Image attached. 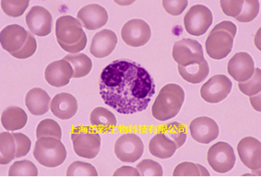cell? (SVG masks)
<instances>
[{
	"instance_id": "cell-30",
	"label": "cell",
	"mask_w": 261,
	"mask_h": 177,
	"mask_svg": "<svg viewBox=\"0 0 261 177\" xmlns=\"http://www.w3.org/2000/svg\"><path fill=\"white\" fill-rule=\"evenodd\" d=\"M173 176H210V173L202 165L184 162L176 166Z\"/></svg>"
},
{
	"instance_id": "cell-4",
	"label": "cell",
	"mask_w": 261,
	"mask_h": 177,
	"mask_svg": "<svg viewBox=\"0 0 261 177\" xmlns=\"http://www.w3.org/2000/svg\"><path fill=\"white\" fill-rule=\"evenodd\" d=\"M237 26L230 21H222L217 24L206 40V52L214 60H221L232 51Z\"/></svg>"
},
{
	"instance_id": "cell-7",
	"label": "cell",
	"mask_w": 261,
	"mask_h": 177,
	"mask_svg": "<svg viewBox=\"0 0 261 177\" xmlns=\"http://www.w3.org/2000/svg\"><path fill=\"white\" fill-rule=\"evenodd\" d=\"M213 22L211 9L203 5H196L184 16V26L190 35L200 37L208 31Z\"/></svg>"
},
{
	"instance_id": "cell-26",
	"label": "cell",
	"mask_w": 261,
	"mask_h": 177,
	"mask_svg": "<svg viewBox=\"0 0 261 177\" xmlns=\"http://www.w3.org/2000/svg\"><path fill=\"white\" fill-rule=\"evenodd\" d=\"M1 122L8 131H15L23 129L28 122V115L24 109L19 107H8L2 113Z\"/></svg>"
},
{
	"instance_id": "cell-29",
	"label": "cell",
	"mask_w": 261,
	"mask_h": 177,
	"mask_svg": "<svg viewBox=\"0 0 261 177\" xmlns=\"http://www.w3.org/2000/svg\"><path fill=\"white\" fill-rule=\"evenodd\" d=\"M160 131L165 134L171 140L174 141L178 149L181 148L187 139L186 127L178 122H171L170 124L164 126Z\"/></svg>"
},
{
	"instance_id": "cell-35",
	"label": "cell",
	"mask_w": 261,
	"mask_h": 177,
	"mask_svg": "<svg viewBox=\"0 0 261 177\" xmlns=\"http://www.w3.org/2000/svg\"><path fill=\"white\" fill-rule=\"evenodd\" d=\"M259 12V2L257 0H246L241 14L237 16L236 20L241 23H249L257 17Z\"/></svg>"
},
{
	"instance_id": "cell-10",
	"label": "cell",
	"mask_w": 261,
	"mask_h": 177,
	"mask_svg": "<svg viewBox=\"0 0 261 177\" xmlns=\"http://www.w3.org/2000/svg\"><path fill=\"white\" fill-rule=\"evenodd\" d=\"M172 57L180 66H186L205 59L201 44L190 38L176 42L172 49Z\"/></svg>"
},
{
	"instance_id": "cell-19",
	"label": "cell",
	"mask_w": 261,
	"mask_h": 177,
	"mask_svg": "<svg viewBox=\"0 0 261 177\" xmlns=\"http://www.w3.org/2000/svg\"><path fill=\"white\" fill-rule=\"evenodd\" d=\"M73 76V67L65 59L53 62L45 69V80L51 86L57 88L68 84Z\"/></svg>"
},
{
	"instance_id": "cell-17",
	"label": "cell",
	"mask_w": 261,
	"mask_h": 177,
	"mask_svg": "<svg viewBox=\"0 0 261 177\" xmlns=\"http://www.w3.org/2000/svg\"><path fill=\"white\" fill-rule=\"evenodd\" d=\"M191 135L194 140L201 144H208L219 137V126L208 117H197L190 125Z\"/></svg>"
},
{
	"instance_id": "cell-33",
	"label": "cell",
	"mask_w": 261,
	"mask_h": 177,
	"mask_svg": "<svg viewBox=\"0 0 261 177\" xmlns=\"http://www.w3.org/2000/svg\"><path fill=\"white\" fill-rule=\"evenodd\" d=\"M239 88L242 93L247 96H253L260 93L261 71L260 69H255L252 77L244 82H239Z\"/></svg>"
},
{
	"instance_id": "cell-39",
	"label": "cell",
	"mask_w": 261,
	"mask_h": 177,
	"mask_svg": "<svg viewBox=\"0 0 261 177\" xmlns=\"http://www.w3.org/2000/svg\"><path fill=\"white\" fill-rule=\"evenodd\" d=\"M13 136L16 139V146H17V151H16V158L18 157H24L29 153L30 149H31V140L29 139V137H27L22 133H13Z\"/></svg>"
},
{
	"instance_id": "cell-22",
	"label": "cell",
	"mask_w": 261,
	"mask_h": 177,
	"mask_svg": "<svg viewBox=\"0 0 261 177\" xmlns=\"http://www.w3.org/2000/svg\"><path fill=\"white\" fill-rule=\"evenodd\" d=\"M51 104V99L45 91L34 88L25 96V105L29 111L35 116H41L47 112Z\"/></svg>"
},
{
	"instance_id": "cell-11",
	"label": "cell",
	"mask_w": 261,
	"mask_h": 177,
	"mask_svg": "<svg viewBox=\"0 0 261 177\" xmlns=\"http://www.w3.org/2000/svg\"><path fill=\"white\" fill-rule=\"evenodd\" d=\"M232 82L228 77L218 74L212 77L200 88V95L208 103H219L231 92Z\"/></svg>"
},
{
	"instance_id": "cell-31",
	"label": "cell",
	"mask_w": 261,
	"mask_h": 177,
	"mask_svg": "<svg viewBox=\"0 0 261 177\" xmlns=\"http://www.w3.org/2000/svg\"><path fill=\"white\" fill-rule=\"evenodd\" d=\"M56 137L61 139L62 129L57 121L51 119H46L41 121L37 126V137L39 139L41 137Z\"/></svg>"
},
{
	"instance_id": "cell-6",
	"label": "cell",
	"mask_w": 261,
	"mask_h": 177,
	"mask_svg": "<svg viewBox=\"0 0 261 177\" xmlns=\"http://www.w3.org/2000/svg\"><path fill=\"white\" fill-rule=\"evenodd\" d=\"M74 152L78 157L93 159L101 149V137L97 130L90 126H78L71 134Z\"/></svg>"
},
{
	"instance_id": "cell-34",
	"label": "cell",
	"mask_w": 261,
	"mask_h": 177,
	"mask_svg": "<svg viewBox=\"0 0 261 177\" xmlns=\"http://www.w3.org/2000/svg\"><path fill=\"white\" fill-rule=\"evenodd\" d=\"M29 5V0H2L1 7L8 16L18 17L24 14Z\"/></svg>"
},
{
	"instance_id": "cell-20",
	"label": "cell",
	"mask_w": 261,
	"mask_h": 177,
	"mask_svg": "<svg viewBox=\"0 0 261 177\" xmlns=\"http://www.w3.org/2000/svg\"><path fill=\"white\" fill-rule=\"evenodd\" d=\"M117 42L118 39L115 33L109 29H103L93 37L90 52L96 58H105L114 52Z\"/></svg>"
},
{
	"instance_id": "cell-42",
	"label": "cell",
	"mask_w": 261,
	"mask_h": 177,
	"mask_svg": "<svg viewBox=\"0 0 261 177\" xmlns=\"http://www.w3.org/2000/svg\"><path fill=\"white\" fill-rule=\"evenodd\" d=\"M114 176H140V173L137 168L124 165L114 172Z\"/></svg>"
},
{
	"instance_id": "cell-37",
	"label": "cell",
	"mask_w": 261,
	"mask_h": 177,
	"mask_svg": "<svg viewBox=\"0 0 261 177\" xmlns=\"http://www.w3.org/2000/svg\"><path fill=\"white\" fill-rule=\"evenodd\" d=\"M137 170L140 173V176H163V170L159 163L144 159L137 165Z\"/></svg>"
},
{
	"instance_id": "cell-21",
	"label": "cell",
	"mask_w": 261,
	"mask_h": 177,
	"mask_svg": "<svg viewBox=\"0 0 261 177\" xmlns=\"http://www.w3.org/2000/svg\"><path fill=\"white\" fill-rule=\"evenodd\" d=\"M51 111L60 120H70L77 112V101L69 93H58L50 104Z\"/></svg>"
},
{
	"instance_id": "cell-18",
	"label": "cell",
	"mask_w": 261,
	"mask_h": 177,
	"mask_svg": "<svg viewBox=\"0 0 261 177\" xmlns=\"http://www.w3.org/2000/svg\"><path fill=\"white\" fill-rule=\"evenodd\" d=\"M77 19L83 27L93 31L106 25L108 21V13L100 5H87L79 10Z\"/></svg>"
},
{
	"instance_id": "cell-2",
	"label": "cell",
	"mask_w": 261,
	"mask_h": 177,
	"mask_svg": "<svg viewBox=\"0 0 261 177\" xmlns=\"http://www.w3.org/2000/svg\"><path fill=\"white\" fill-rule=\"evenodd\" d=\"M57 40L65 52L78 53L86 48L87 37L80 21L71 16H60L56 24Z\"/></svg>"
},
{
	"instance_id": "cell-9",
	"label": "cell",
	"mask_w": 261,
	"mask_h": 177,
	"mask_svg": "<svg viewBox=\"0 0 261 177\" xmlns=\"http://www.w3.org/2000/svg\"><path fill=\"white\" fill-rule=\"evenodd\" d=\"M144 145L140 137L132 133L119 137L114 145V153L120 161L135 163L143 156Z\"/></svg>"
},
{
	"instance_id": "cell-5",
	"label": "cell",
	"mask_w": 261,
	"mask_h": 177,
	"mask_svg": "<svg viewBox=\"0 0 261 177\" xmlns=\"http://www.w3.org/2000/svg\"><path fill=\"white\" fill-rule=\"evenodd\" d=\"M33 154L36 160L46 167L62 165L67 156L65 146L60 139L51 137L37 139Z\"/></svg>"
},
{
	"instance_id": "cell-8",
	"label": "cell",
	"mask_w": 261,
	"mask_h": 177,
	"mask_svg": "<svg viewBox=\"0 0 261 177\" xmlns=\"http://www.w3.org/2000/svg\"><path fill=\"white\" fill-rule=\"evenodd\" d=\"M208 165L218 173H224L232 170L236 156L231 145L226 142H218L208 151Z\"/></svg>"
},
{
	"instance_id": "cell-24",
	"label": "cell",
	"mask_w": 261,
	"mask_h": 177,
	"mask_svg": "<svg viewBox=\"0 0 261 177\" xmlns=\"http://www.w3.org/2000/svg\"><path fill=\"white\" fill-rule=\"evenodd\" d=\"M90 121L94 129L102 133L113 132L117 125V121L114 113L102 107L95 108L92 111Z\"/></svg>"
},
{
	"instance_id": "cell-38",
	"label": "cell",
	"mask_w": 261,
	"mask_h": 177,
	"mask_svg": "<svg viewBox=\"0 0 261 177\" xmlns=\"http://www.w3.org/2000/svg\"><path fill=\"white\" fill-rule=\"evenodd\" d=\"M220 2V7L222 8V11L225 15L236 18L237 16L241 14L244 1H242V0H237V1L221 0Z\"/></svg>"
},
{
	"instance_id": "cell-13",
	"label": "cell",
	"mask_w": 261,
	"mask_h": 177,
	"mask_svg": "<svg viewBox=\"0 0 261 177\" xmlns=\"http://www.w3.org/2000/svg\"><path fill=\"white\" fill-rule=\"evenodd\" d=\"M25 22L30 32L37 37H46L52 31V16L47 9L40 6H35L29 10Z\"/></svg>"
},
{
	"instance_id": "cell-12",
	"label": "cell",
	"mask_w": 261,
	"mask_h": 177,
	"mask_svg": "<svg viewBox=\"0 0 261 177\" xmlns=\"http://www.w3.org/2000/svg\"><path fill=\"white\" fill-rule=\"evenodd\" d=\"M122 40L132 47H140L147 44L151 37L149 24L142 19L128 21L121 31Z\"/></svg>"
},
{
	"instance_id": "cell-25",
	"label": "cell",
	"mask_w": 261,
	"mask_h": 177,
	"mask_svg": "<svg viewBox=\"0 0 261 177\" xmlns=\"http://www.w3.org/2000/svg\"><path fill=\"white\" fill-rule=\"evenodd\" d=\"M178 70L184 80L193 84L202 82L210 73V67L205 59L186 66L178 65Z\"/></svg>"
},
{
	"instance_id": "cell-23",
	"label": "cell",
	"mask_w": 261,
	"mask_h": 177,
	"mask_svg": "<svg viewBox=\"0 0 261 177\" xmlns=\"http://www.w3.org/2000/svg\"><path fill=\"white\" fill-rule=\"evenodd\" d=\"M177 149L175 142L161 131L157 133L149 143V150L151 155L161 159H167L172 157Z\"/></svg>"
},
{
	"instance_id": "cell-28",
	"label": "cell",
	"mask_w": 261,
	"mask_h": 177,
	"mask_svg": "<svg viewBox=\"0 0 261 177\" xmlns=\"http://www.w3.org/2000/svg\"><path fill=\"white\" fill-rule=\"evenodd\" d=\"M64 59L67 61L73 67V78H82V77L86 76L87 74H89L93 67L92 61L89 57L81 52L70 53Z\"/></svg>"
},
{
	"instance_id": "cell-1",
	"label": "cell",
	"mask_w": 261,
	"mask_h": 177,
	"mask_svg": "<svg viewBox=\"0 0 261 177\" xmlns=\"http://www.w3.org/2000/svg\"><path fill=\"white\" fill-rule=\"evenodd\" d=\"M99 88L105 103L125 115L145 110L155 94L151 74L129 60H115L107 65L100 75Z\"/></svg>"
},
{
	"instance_id": "cell-32",
	"label": "cell",
	"mask_w": 261,
	"mask_h": 177,
	"mask_svg": "<svg viewBox=\"0 0 261 177\" xmlns=\"http://www.w3.org/2000/svg\"><path fill=\"white\" fill-rule=\"evenodd\" d=\"M9 176H37L38 170L36 165L29 160L16 161L11 165L9 172Z\"/></svg>"
},
{
	"instance_id": "cell-41",
	"label": "cell",
	"mask_w": 261,
	"mask_h": 177,
	"mask_svg": "<svg viewBox=\"0 0 261 177\" xmlns=\"http://www.w3.org/2000/svg\"><path fill=\"white\" fill-rule=\"evenodd\" d=\"M163 6L165 11L171 14V16H179L187 8V0H179V1H171L163 0Z\"/></svg>"
},
{
	"instance_id": "cell-3",
	"label": "cell",
	"mask_w": 261,
	"mask_h": 177,
	"mask_svg": "<svg viewBox=\"0 0 261 177\" xmlns=\"http://www.w3.org/2000/svg\"><path fill=\"white\" fill-rule=\"evenodd\" d=\"M185 93L179 85H165L156 98L151 108L152 116L157 121H166L175 117L184 104Z\"/></svg>"
},
{
	"instance_id": "cell-16",
	"label": "cell",
	"mask_w": 261,
	"mask_h": 177,
	"mask_svg": "<svg viewBox=\"0 0 261 177\" xmlns=\"http://www.w3.org/2000/svg\"><path fill=\"white\" fill-rule=\"evenodd\" d=\"M255 64L248 52H237L228 64V73L235 81L244 82L255 73Z\"/></svg>"
},
{
	"instance_id": "cell-36",
	"label": "cell",
	"mask_w": 261,
	"mask_h": 177,
	"mask_svg": "<svg viewBox=\"0 0 261 177\" xmlns=\"http://www.w3.org/2000/svg\"><path fill=\"white\" fill-rule=\"evenodd\" d=\"M67 176H98L94 165L85 162L75 161L70 165L66 173Z\"/></svg>"
},
{
	"instance_id": "cell-40",
	"label": "cell",
	"mask_w": 261,
	"mask_h": 177,
	"mask_svg": "<svg viewBox=\"0 0 261 177\" xmlns=\"http://www.w3.org/2000/svg\"><path fill=\"white\" fill-rule=\"evenodd\" d=\"M37 48V40L36 38L33 37L32 34L29 33V39L27 44L23 48L21 49L19 52H16L11 54L12 56L17 59H28L29 57L32 56L33 54L36 52Z\"/></svg>"
},
{
	"instance_id": "cell-15",
	"label": "cell",
	"mask_w": 261,
	"mask_h": 177,
	"mask_svg": "<svg viewBox=\"0 0 261 177\" xmlns=\"http://www.w3.org/2000/svg\"><path fill=\"white\" fill-rule=\"evenodd\" d=\"M241 160L248 168L259 172L261 168V143L254 137L241 139L238 145Z\"/></svg>"
},
{
	"instance_id": "cell-27",
	"label": "cell",
	"mask_w": 261,
	"mask_h": 177,
	"mask_svg": "<svg viewBox=\"0 0 261 177\" xmlns=\"http://www.w3.org/2000/svg\"><path fill=\"white\" fill-rule=\"evenodd\" d=\"M16 139L13 133H0V165H8L16 158Z\"/></svg>"
},
{
	"instance_id": "cell-14",
	"label": "cell",
	"mask_w": 261,
	"mask_h": 177,
	"mask_svg": "<svg viewBox=\"0 0 261 177\" xmlns=\"http://www.w3.org/2000/svg\"><path fill=\"white\" fill-rule=\"evenodd\" d=\"M29 33L19 24H10L0 33V43L2 48L10 54L19 52L24 47Z\"/></svg>"
}]
</instances>
